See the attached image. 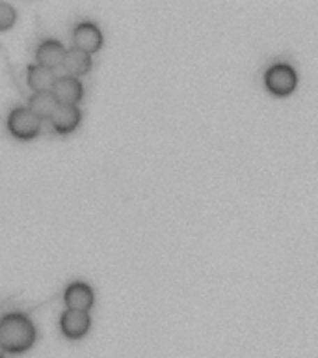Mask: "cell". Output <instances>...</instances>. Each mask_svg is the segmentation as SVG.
<instances>
[{
	"mask_svg": "<svg viewBox=\"0 0 318 358\" xmlns=\"http://www.w3.org/2000/svg\"><path fill=\"white\" fill-rule=\"evenodd\" d=\"M36 341V327L22 312H10L0 317V343L6 351L24 352Z\"/></svg>",
	"mask_w": 318,
	"mask_h": 358,
	"instance_id": "1",
	"label": "cell"
},
{
	"mask_svg": "<svg viewBox=\"0 0 318 358\" xmlns=\"http://www.w3.org/2000/svg\"><path fill=\"white\" fill-rule=\"evenodd\" d=\"M41 123L43 120L36 116L28 106H15L13 110L8 114L6 125L15 138L21 140H32L36 138L41 131Z\"/></svg>",
	"mask_w": 318,
	"mask_h": 358,
	"instance_id": "2",
	"label": "cell"
},
{
	"mask_svg": "<svg viewBox=\"0 0 318 358\" xmlns=\"http://www.w3.org/2000/svg\"><path fill=\"white\" fill-rule=\"evenodd\" d=\"M296 84H298V75L290 64L278 62L264 71V86L270 94L279 97L290 95L296 90Z\"/></svg>",
	"mask_w": 318,
	"mask_h": 358,
	"instance_id": "3",
	"label": "cell"
},
{
	"mask_svg": "<svg viewBox=\"0 0 318 358\" xmlns=\"http://www.w3.org/2000/svg\"><path fill=\"white\" fill-rule=\"evenodd\" d=\"M73 47L93 55L103 47V32L100 28L91 21L78 22L77 27L73 28Z\"/></svg>",
	"mask_w": 318,
	"mask_h": 358,
	"instance_id": "4",
	"label": "cell"
},
{
	"mask_svg": "<svg viewBox=\"0 0 318 358\" xmlns=\"http://www.w3.org/2000/svg\"><path fill=\"white\" fill-rule=\"evenodd\" d=\"M91 327V315L89 312H78V310H66L60 315V329L66 338L78 340L88 334Z\"/></svg>",
	"mask_w": 318,
	"mask_h": 358,
	"instance_id": "5",
	"label": "cell"
},
{
	"mask_svg": "<svg viewBox=\"0 0 318 358\" xmlns=\"http://www.w3.org/2000/svg\"><path fill=\"white\" fill-rule=\"evenodd\" d=\"M80 120H82V112H80L77 105H60V103L56 105V108L49 116L52 129L60 134H67L75 131L80 125Z\"/></svg>",
	"mask_w": 318,
	"mask_h": 358,
	"instance_id": "6",
	"label": "cell"
},
{
	"mask_svg": "<svg viewBox=\"0 0 318 358\" xmlns=\"http://www.w3.org/2000/svg\"><path fill=\"white\" fill-rule=\"evenodd\" d=\"M93 289L86 282H73L63 291V302L67 310H78V312H89L93 306Z\"/></svg>",
	"mask_w": 318,
	"mask_h": 358,
	"instance_id": "7",
	"label": "cell"
},
{
	"mask_svg": "<svg viewBox=\"0 0 318 358\" xmlns=\"http://www.w3.org/2000/svg\"><path fill=\"white\" fill-rule=\"evenodd\" d=\"M52 95L60 105H77L84 97V86L78 78L63 75V77L56 78L54 86H52Z\"/></svg>",
	"mask_w": 318,
	"mask_h": 358,
	"instance_id": "8",
	"label": "cell"
},
{
	"mask_svg": "<svg viewBox=\"0 0 318 358\" xmlns=\"http://www.w3.org/2000/svg\"><path fill=\"white\" fill-rule=\"evenodd\" d=\"M67 49L63 47L61 41L58 39H43L41 43L38 45L36 49V64L43 67H49V69H54V67L61 66L63 64V58H66Z\"/></svg>",
	"mask_w": 318,
	"mask_h": 358,
	"instance_id": "9",
	"label": "cell"
},
{
	"mask_svg": "<svg viewBox=\"0 0 318 358\" xmlns=\"http://www.w3.org/2000/svg\"><path fill=\"white\" fill-rule=\"evenodd\" d=\"M93 66V62H91V55L88 52H84V50L77 49V47H71V49H67L66 58H63V64L61 67L69 73V77L78 78L80 75H86V73L91 69Z\"/></svg>",
	"mask_w": 318,
	"mask_h": 358,
	"instance_id": "10",
	"label": "cell"
},
{
	"mask_svg": "<svg viewBox=\"0 0 318 358\" xmlns=\"http://www.w3.org/2000/svg\"><path fill=\"white\" fill-rule=\"evenodd\" d=\"M56 75L49 67L39 66V64H32L26 69V80L30 84V88L36 92H52V86L56 83Z\"/></svg>",
	"mask_w": 318,
	"mask_h": 358,
	"instance_id": "11",
	"label": "cell"
},
{
	"mask_svg": "<svg viewBox=\"0 0 318 358\" xmlns=\"http://www.w3.org/2000/svg\"><path fill=\"white\" fill-rule=\"evenodd\" d=\"M58 105V101L54 99V95L52 92H36V94L30 95V99H28V108L39 116L41 120H49V116L52 114V110Z\"/></svg>",
	"mask_w": 318,
	"mask_h": 358,
	"instance_id": "12",
	"label": "cell"
},
{
	"mask_svg": "<svg viewBox=\"0 0 318 358\" xmlns=\"http://www.w3.org/2000/svg\"><path fill=\"white\" fill-rule=\"evenodd\" d=\"M17 21V10L8 2H0V32L10 30Z\"/></svg>",
	"mask_w": 318,
	"mask_h": 358,
	"instance_id": "13",
	"label": "cell"
},
{
	"mask_svg": "<svg viewBox=\"0 0 318 358\" xmlns=\"http://www.w3.org/2000/svg\"><path fill=\"white\" fill-rule=\"evenodd\" d=\"M0 358H6V349L2 347V343H0Z\"/></svg>",
	"mask_w": 318,
	"mask_h": 358,
	"instance_id": "14",
	"label": "cell"
}]
</instances>
